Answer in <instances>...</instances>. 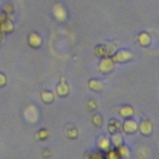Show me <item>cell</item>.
<instances>
[{
  "label": "cell",
  "mask_w": 159,
  "mask_h": 159,
  "mask_svg": "<svg viewBox=\"0 0 159 159\" xmlns=\"http://www.w3.org/2000/svg\"><path fill=\"white\" fill-rule=\"evenodd\" d=\"M122 129L128 134H133V133H135L138 130V123L132 118H127L122 123Z\"/></svg>",
  "instance_id": "cell-6"
},
{
  "label": "cell",
  "mask_w": 159,
  "mask_h": 159,
  "mask_svg": "<svg viewBox=\"0 0 159 159\" xmlns=\"http://www.w3.org/2000/svg\"><path fill=\"white\" fill-rule=\"evenodd\" d=\"M24 114H25V118H26L30 123H35V122H37V119H39V112H37L36 107H34V106H29V107L25 109Z\"/></svg>",
  "instance_id": "cell-8"
},
{
  "label": "cell",
  "mask_w": 159,
  "mask_h": 159,
  "mask_svg": "<svg viewBox=\"0 0 159 159\" xmlns=\"http://www.w3.org/2000/svg\"><path fill=\"white\" fill-rule=\"evenodd\" d=\"M1 39H2V34L0 32V45H1Z\"/></svg>",
  "instance_id": "cell-30"
},
{
  "label": "cell",
  "mask_w": 159,
  "mask_h": 159,
  "mask_svg": "<svg viewBox=\"0 0 159 159\" xmlns=\"http://www.w3.org/2000/svg\"><path fill=\"white\" fill-rule=\"evenodd\" d=\"M93 51H94V55L99 58L112 56L117 51V43L116 42H108V43H104V45H97Z\"/></svg>",
  "instance_id": "cell-1"
},
{
  "label": "cell",
  "mask_w": 159,
  "mask_h": 159,
  "mask_svg": "<svg viewBox=\"0 0 159 159\" xmlns=\"http://www.w3.org/2000/svg\"><path fill=\"white\" fill-rule=\"evenodd\" d=\"M5 17H6V15H5V14H4L2 11H1V12H0V24L2 22V20H4Z\"/></svg>",
  "instance_id": "cell-28"
},
{
  "label": "cell",
  "mask_w": 159,
  "mask_h": 159,
  "mask_svg": "<svg viewBox=\"0 0 159 159\" xmlns=\"http://www.w3.org/2000/svg\"><path fill=\"white\" fill-rule=\"evenodd\" d=\"M92 122H93V124H94L96 127H101V125H102V123H103L102 116H101V114H98V113L93 114V116H92Z\"/></svg>",
  "instance_id": "cell-23"
},
{
  "label": "cell",
  "mask_w": 159,
  "mask_h": 159,
  "mask_svg": "<svg viewBox=\"0 0 159 159\" xmlns=\"http://www.w3.org/2000/svg\"><path fill=\"white\" fill-rule=\"evenodd\" d=\"M138 130L143 135L148 137V135H150L153 133V123L149 119H142L139 122V124H138Z\"/></svg>",
  "instance_id": "cell-5"
},
{
  "label": "cell",
  "mask_w": 159,
  "mask_h": 159,
  "mask_svg": "<svg viewBox=\"0 0 159 159\" xmlns=\"http://www.w3.org/2000/svg\"><path fill=\"white\" fill-rule=\"evenodd\" d=\"M66 135L70 138V139H77L78 137V129L73 125H67L66 128Z\"/></svg>",
  "instance_id": "cell-18"
},
{
  "label": "cell",
  "mask_w": 159,
  "mask_h": 159,
  "mask_svg": "<svg viewBox=\"0 0 159 159\" xmlns=\"http://www.w3.org/2000/svg\"><path fill=\"white\" fill-rule=\"evenodd\" d=\"M52 14H53L55 19H56L57 21H60V22H63V21L67 19V11H66L65 6H63L62 4H60V2H57V4L53 5V7H52Z\"/></svg>",
  "instance_id": "cell-4"
},
{
  "label": "cell",
  "mask_w": 159,
  "mask_h": 159,
  "mask_svg": "<svg viewBox=\"0 0 159 159\" xmlns=\"http://www.w3.org/2000/svg\"><path fill=\"white\" fill-rule=\"evenodd\" d=\"M89 157H91L89 153H86V154H84V159H89Z\"/></svg>",
  "instance_id": "cell-29"
},
{
  "label": "cell",
  "mask_w": 159,
  "mask_h": 159,
  "mask_svg": "<svg viewBox=\"0 0 159 159\" xmlns=\"http://www.w3.org/2000/svg\"><path fill=\"white\" fill-rule=\"evenodd\" d=\"M122 129V123L118 120V119H111L109 123H108V132L111 134L113 133H117Z\"/></svg>",
  "instance_id": "cell-14"
},
{
  "label": "cell",
  "mask_w": 159,
  "mask_h": 159,
  "mask_svg": "<svg viewBox=\"0 0 159 159\" xmlns=\"http://www.w3.org/2000/svg\"><path fill=\"white\" fill-rule=\"evenodd\" d=\"M114 68V62L112 60L111 56H107V57H102L101 61H99V65H98V71L103 75H107V73H111Z\"/></svg>",
  "instance_id": "cell-3"
},
{
  "label": "cell",
  "mask_w": 159,
  "mask_h": 159,
  "mask_svg": "<svg viewBox=\"0 0 159 159\" xmlns=\"http://www.w3.org/2000/svg\"><path fill=\"white\" fill-rule=\"evenodd\" d=\"M118 112H119V116H120L122 118H124V119L132 118V117L134 116V108H133L132 106H129V104H123V106H120V107L118 108Z\"/></svg>",
  "instance_id": "cell-10"
},
{
  "label": "cell",
  "mask_w": 159,
  "mask_h": 159,
  "mask_svg": "<svg viewBox=\"0 0 159 159\" xmlns=\"http://www.w3.org/2000/svg\"><path fill=\"white\" fill-rule=\"evenodd\" d=\"M104 159H120V155H119L117 148H116V149H108V150L106 152Z\"/></svg>",
  "instance_id": "cell-20"
},
{
  "label": "cell",
  "mask_w": 159,
  "mask_h": 159,
  "mask_svg": "<svg viewBox=\"0 0 159 159\" xmlns=\"http://www.w3.org/2000/svg\"><path fill=\"white\" fill-rule=\"evenodd\" d=\"M89 159H104V157H103L102 154H99L98 152H94V153H92V154H91Z\"/></svg>",
  "instance_id": "cell-25"
},
{
  "label": "cell",
  "mask_w": 159,
  "mask_h": 159,
  "mask_svg": "<svg viewBox=\"0 0 159 159\" xmlns=\"http://www.w3.org/2000/svg\"><path fill=\"white\" fill-rule=\"evenodd\" d=\"M12 31H14V22L6 16L0 24V32L4 35V34H10Z\"/></svg>",
  "instance_id": "cell-11"
},
{
  "label": "cell",
  "mask_w": 159,
  "mask_h": 159,
  "mask_svg": "<svg viewBox=\"0 0 159 159\" xmlns=\"http://www.w3.org/2000/svg\"><path fill=\"white\" fill-rule=\"evenodd\" d=\"M41 99H42V102H45V103H52L53 99H55V94H53V92L45 89V91L41 92Z\"/></svg>",
  "instance_id": "cell-17"
},
{
  "label": "cell",
  "mask_w": 159,
  "mask_h": 159,
  "mask_svg": "<svg viewBox=\"0 0 159 159\" xmlns=\"http://www.w3.org/2000/svg\"><path fill=\"white\" fill-rule=\"evenodd\" d=\"M137 41H138V43H139L142 47H148V46L150 45V42H152V37H150V35H149L148 32L143 31V32H140V34L138 35Z\"/></svg>",
  "instance_id": "cell-13"
},
{
  "label": "cell",
  "mask_w": 159,
  "mask_h": 159,
  "mask_svg": "<svg viewBox=\"0 0 159 159\" xmlns=\"http://www.w3.org/2000/svg\"><path fill=\"white\" fill-rule=\"evenodd\" d=\"M109 140H111V144H112L114 148H118V147H120V145L123 144V137H122V134H120L119 132L111 134Z\"/></svg>",
  "instance_id": "cell-15"
},
{
  "label": "cell",
  "mask_w": 159,
  "mask_h": 159,
  "mask_svg": "<svg viewBox=\"0 0 159 159\" xmlns=\"http://www.w3.org/2000/svg\"><path fill=\"white\" fill-rule=\"evenodd\" d=\"M27 43L32 48H39L42 45V37L37 32H30L27 36Z\"/></svg>",
  "instance_id": "cell-7"
},
{
  "label": "cell",
  "mask_w": 159,
  "mask_h": 159,
  "mask_svg": "<svg viewBox=\"0 0 159 159\" xmlns=\"http://www.w3.org/2000/svg\"><path fill=\"white\" fill-rule=\"evenodd\" d=\"M88 87L93 92H99V91L103 89V83L99 80H97V78H92V80L88 81Z\"/></svg>",
  "instance_id": "cell-16"
},
{
  "label": "cell",
  "mask_w": 159,
  "mask_h": 159,
  "mask_svg": "<svg viewBox=\"0 0 159 159\" xmlns=\"http://www.w3.org/2000/svg\"><path fill=\"white\" fill-rule=\"evenodd\" d=\"M117 150H118V153H119V155H120L122 159H128V158H130V150H129V148H127L124 144H122L120 147H118Z\"/></svg>",
  "instance_id": "cell-19"
},
{
  "label": "cell",
  "mask_w": 159,
  "mask_h": 159,
  "mask_svg": "<svg viewBox=\"0 0 159 159\" xmlns=\"http://www.w3.org/2000/svg\"><path fill=\"white\" fill-rule=\"evenodd\" d=\"M111 57L114 63H124L133 58V52L129 50H117Z\"/></svg>",
  "instance_id": "cell-2"
},
{
  "label": "cell",
  "mask_w": 159,
  "mask_h": 159,
  "mask_svg": "<svg viewBox=\"0 0 159 159\" xmlns=\"http://www.w3.org/2000/svg\"><path fill=\"white\" fill-rule=\"evenodd\" d=\"M97 147L102 152H107L108 149H111V140H109V138H107L106 135H99L98 139H97Z\"/></svg>",
  "instance_id": "cell-12"
},
{
  "label": "cell",
  "mask_w": 159,
  "mask_h": 159,
  "mask_svg": "<svg viewBox=\"0 0 159 159\" xmlns=\"http://www.w3.org/2000/svg\"><path fill=\"white\" fill-rule=\"evenodd\" d=\"M6 82H7V80H6V76H5L4 73H1V72H0V87L5 86V84H6Z\"/></svg>",
  "instance_id": "cell-26"
},
{
  "label": "cell",
  "mask_w": 159,
  "mask_h": 159,
  "mask_svg": "<svg viewBox=\"0 0 159 159\" xmlns=\"http://www.w3.org/2000/svg\"><path fill=\"white\" fill-rule=\"evenodd\" d=\"M56 93H57L58 97H66V96L70 93V87H68V84L66 83V81H65L63 77L61 78V81H60L58 84L56 86Z\"/></svg>",
  "instance_id": "cell-9"
},
{
  "label": "cell",
  "mask_w": 159,
  "mask_h": 159,
  "mask_svg": "<svg viewBox=\"0 0 159 159\" xmlns=\"http://www.w3.org/2000/svg\"><path fill=\"white\" fill-rule=\"evenodd\" d=\"M51 154H52V153H51L50 150H47V149L42 152V157H45V158H47V157H51Z\"/></svg>",
  "instance_id": "cell-27"
},
{
  "label": "cell",
  "mask_w": 159,
  "mask_h": 159,
  "mask_svg": "<svg viewBox=\"0 0 159 159\" xmlns=\"http://www.w3.org/2000/svg\"><path fill=\"white\" fill-rule=\"evenodd\" d=\"M35 137H36V139H39V140H45V139H47V137H48V130L45 129V128H42V129H40V130L36 132Z\"/></svg>",
  "instance_id": "cell-21"
},
{
  "label": "cell",
  "mask_w": 159,
  "mask_h": 159,
  "mask_svg": "<svg viewBox=\"0 0 159 159\" xmlns=\"http://www.w3.org/2000/svg\"><path fill=\"white\" fill-rule=\"evenodd\" d=\"M14 5L11 4V2H6V4H4V6H2V12L7 16V15H10V14H12L14 12Z\"/></svg>",
  "instance_id": "cell-22"
},
{
  "label": "cell",
  "mask_w": 159,
  "mask_h": 159,
  "mask_svg": "<svg viewBox=\"0 0 159 159\" xmlns=\"http://www.w3.org/2000/svg\"><path fill=\"white\" fill-rule=\"evenodd\" d=\"M86 107H87V109H89V111H96V109H97V103H96L94 99H88L87 103H86Z\"/></svg>",
  "instance_id": "cell-24"
}]
</instances>
